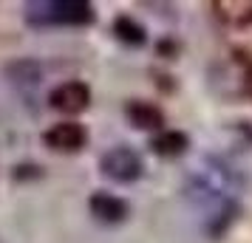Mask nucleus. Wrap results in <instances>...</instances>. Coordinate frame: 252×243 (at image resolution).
Returning a JSON list of instances; mask_svg holds the SVG:
<instances>
[{
  "label": "nucleus",
  "mask_w": 252,
  "mask_h": 243,
  "mask_svg": "<svg viewBox=\"0 0 252 243\" xmlns=\"http://www.w3.org/2000/svg\"><path fill=\"white\" fill-rule=\"evenodd\" d=\"M125 119L136 130H150V133L164 130V110L148 99H130L125 105Z\"/></svg>",
  "instance_id": "obj_7"
},
{
  "label": "nucleus",
  "mask_w": 252,
  "mask_h": 243,
  "mask_svg": "<svg viewBox=\"0 0 252 243\" xmlns=\"http://www.w3.org/2000/svg\"><path fill=\"white\" fill-rule=\"evenodd\" d=\"M48 105L65 116H77L82 110H88V105H91V88L82 80H65V82H60L57 88H51Z\"/></svg>",
  "instance_id": "obj_4"
},
{
  "label": "nucleus",
  "mask_w": 252,
  "mask_h": 243,
  "mask_svg": "<svg viewBox=\"0 0 252 243\" xmlns=\"http://www.w3.org/2000/svg\"><path fill=\"white\" fill-rule=\"evenodd\" d=\"M190 147V136L184 133V130H159V133H153V139H150V150L161 156V159H179L184 156Z\"/></svg>",
  "instance_id": "obj_9"
},
{
  "label": "nucleus",
  "mask_w": 252,
  "mask_h": 243,
  "mask_svg": "<svg viewBox=\"0 0 252 243\" xmlns=\"http://www.w3.org/2000/svg\"><path fill=\"white\" fill-rule=\"evenodd\" d=\"M241 175L218 156H201L187 173V198L201 212V229L218 241L241 215Z\"/></svg>",
  "instance_id": "obj_1"
},
{
  "label": "nucleus",
  "mask_w": 252,
  "mask_h": 243,
  "mask_svg": "<svg viewBox=\"0 0 252 243\" xmlns=\"http://www.w3.org/2000/svg\"><path fill=\"white\" fill-rule=\"evenodd\" d=\"M111 31L119 43H125V46H145L148 43V28L139 23L136 17H130V14H119L111 26Z\"/></svg>",
  "instance_id": "obj_10"
},
{
  "label": "nucleus",
  "mask_w": 252,
  "mask_h": 243,
  "mask_svg": "<svg viewBox=\"0 0 252 243\" xmlns=\"http://www.w3.org/2000/svg\"><path fill=\"white\" fill-rule=\"evenodd\" d=\"M88 209H91V215L99 220V223H108V226L122 223V220H127V215H130V204H127L125 198L108 192V189H96V192L88 198Z\"/></svg>",
  "instance_id": "obj_6"
},
{
  "label": "nucleus",
  "mask_w": 252,
  "mask_h": 243,
  "mask_svg": "<svg viewBox=\"0 0 252 243\" xmlns=\"http://www.w3.org/2000/svg\"><path fill=\"white\" fill-rule=\"evenodd\" d=\"M99 173L116 184H133L145 175V159L130 144H116L99 156Z\"/></svg>",
  "instance_id": "obj_3"
},
{
  "label": "nucleus",
  "mask_w": 252,
  "mask_h": 243,
  "mask_svg": "<svg viewBox=\"0 0 252 243\" xmlns=\"http://www.w3.org/2000/svg\"><path fill=\"white\" fill-rule=\"evenodd\" d=\"M213 9H216V17L221 20V23L227 26H235L238 20H244L247 14H252V3H247V0H218V3H213Z\"/></svg>",
  "instance_id": "obj_12"
},
{
  "label": "nucleus",
  "mask_w": 252,
  "mask_h": 243,
  "mask_svg": "<svg viewBox=\"0 0 252 243\" xmlns=\"http://www.w3.org/2000/svg\"><path fill=\"white\" fill-rule=\"evenodd\" d=\"M96 9L88 0H40L26 6V23L34 28H60V26H91Z\"/></svg>",
  "instance_id": "obj_2"
},
{
  "label": "nucleus",
  "mask_w": 252,
  "mask_h": 243,
  "mask_svg": "<svg viewBox=\"0 0 252 243\" xmlns=\"http://www.w3.org/2000/svg\"><path fill=\"white\" fill-rule=\"evenodd\" d=\"M3 74L14 85H37V82L43 80V65L32 57H20V59H14V62H9L3 68Z\"/></svg>",
  "instance_id": "obj_11"
},
{
  "label": "nucleus",
  "mask_w": 252,
  "mask_h": 243,
  "mask_svg": "<svg viewBox=\"0 0 252 243\" xmlns=\"http://www.w3.org/2000/svg\"><path fill=\"white\" fill-rule=\"evenodd\" d=\"M43 144L54 153H80L85 144H88V130L82 128L80 122L74 119H65V122H57L43 133Z\"/></svg>",
  "instance_id": "obj_5"
},
{
  "label": "nucleus",
  "mask_w": 252,
  "mask_h": 243,
  "mask_svg": "<svg viewBox=\"0 0 252 243\" xmlns=\"http://www.w3.org/2000/svg\"><path fill=\"white\" fill-rule=\"evenodd\" d=\"M247 93L252 96V68H250V80H247Z\"/></svg>",
  "instance_id": "obj_13"
},
{
  "label": "nucleus",
  "mask_w": 252,
  "mask_h": 243,
  "mask_svg": "<svg viewBox=\"0 0 252 243\" xmlns=\"http://www.w3.org/2000/svg\"><path fill=\"white\" fill-rule=\"evenodd\" d=\"M227 43L232 57L241 59L244 65L252 68V14H247L244 20H238L235 26L227 28Z\"/></svg>",
  "instance_id": "obj_8"
}]
</instances>
